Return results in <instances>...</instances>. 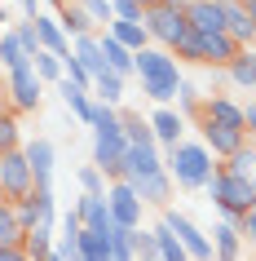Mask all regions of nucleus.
<instances>
[{"mask_svg": "<svg viewBox=\"0 0 256 261\" xmlns=\"http://www.w3.org/2000/svg\"><path fill=\"white\" fill-rule=\"evenodd\" d=\"M137 80H141V93L155 102V107H173L177 102V89H181V62H177L168 49H141L137 54V71H133Z\"/></svg>", "mask_w": 256, "mask_h": 261, "instance_id": "1", "label": "nucleus"}, {"mask_svg": "<svg viewBox=\"0 0 256 261\" xmlns=\"http://www.w3.org/2000/svg\"><path fill=\"white\" fill-rule=\"evenodd\" d=\"M163 168H168L173 186H181V191H203L212 181V173H216V160L199 138H181L177 146L163 151Z\"/></svg>", "mask_w": 256, "mask_h": 261, "instance_id": "2", "label": "nucleus"}, {"mask_svg": "<svg viewBox=\"0 0 256 261\" xmlns=\"http://www.w3.org/2000/svg\"><path fill=\"white\" fill-rule=\"evenodd\" d=\"M203 195H208V199L216 204V213L230 217V221H239L243 213H252V208H256V186H252V177H234V173H225L221 164H216L212 181L203 186Z\"/></svg>", "mask_w": 256, "mask_h": 261, "instance_id": "3", "label": "nucleus"}, {"mask_svg": "<svg viewBox=\"0 0 256 261\" xmlns=\"http://www.w3.org/2000/svg\"><path fill=\"white\" fill-rule=\"evenodd\" d=\"M141 27H146V36H150L155 49H168V54H173V44L190 31L186 27V0H159L155 9L141 14Z\"/></svg>", "mask_w": 256, "mask_h": 261, "instance_id": "4", "label": "nucleus"}, {"mask_svg": "<svg viewBox=\"0 0 256 261\" xmlns=\"http://www.w3.org/2000/svg\"><path fill=\"white\" fill-rule=\"evenodd\" d=\"M44 97V80L36 75V67H18L5 75V102H9V111L14 115H22V111H36Z\"/></svg>", "mask_w": 256, "mask_h": 261, "instance_id": "5", "label": "nucleus"}, {"mask_svg": "<svg viewBox=\"0 0 256 261\" xmlns=\"http://www.w3.org/2000/svg\"><path fill=\"white\" fill-rule=\"evenodd\" d=\"M31 191H36V177H31L27 151H9V155H5V164H0V199L22 204Z\"/></svg>", "mask_w": 256, "mask_h": 261, "instance_id": "6", "label": "nucleus"}, {"mask_svg": "<svg viewBox=\"0 0 256 261\" xmlns=\"http://www.w3.org/2000/svg\"><path fill=\"white\" fill-rule=\"evenodd\" d=\"M159 221L177 234V244L186 248V257H190V261H212V239H208V234H203L199 226L186 217V213H177V208H163V217H159Z\"/></svg>", "mask_w": 256, "mask_h": 261, "instance_id": "7", "label": "nucleus"}, {"mask_svg": "<svg viewBox=\"0 0 256 261\" xmlns=\"http://www.w3.org/2000/svg\"><path fill=\"white\" fill-rule=\"evenodd\" d=\"M106 208H110V221H115V226L137 230V226H141V208H146V204L133 195L128 181H110V186H106Z\"/></svg>", "mask_w": 256, "mask_h": 261, "instance_id": "8", "label": "nucleus"}, {"mask_svg": "<svg viewBox=\"0 0 256 261\" xmlns=\"http://www.w3.org/2000/svg\"><path fill=\"white\" fill-rule=\"evenodd\" d=\"M150 173H163L159 142H137V146H128V151H124L120 181H137V177H150Z\"/></svg>", "mask_w": 256, "mask_h": 261, "instance_id": "9", "label": "nucleus"}, {"mask_svg": "<svg viewBox=\"0 0 256 261\" xmlns=\"http://www.w3.org/2000/svg\"><path fill=\"white\" fill-rule=\"evenodd\" d=\"M194 128H199V142L212 151L216 164L247 146V133H239V128H221V124H208V120H194Z\"/></svg>", "mask_w": 256, "mask_h": 261, "instance_id": "10", "label": "nucleus"}, {"mask_svg": "<svg viewBox=\"0 0 256 261\" xmlns=\"http://www.w3.org/2000/svg\"><path fill=\"white\" fill-rule=\"evenodd\" d=\"M27 151V164H31V177H36V191H53V168H58V146L49 138H31L22 142Z\"/></svg>", "mask_w": 256, "mask_h": 261, "instance_id": "11", "label": "nucleus"}, {"mask_svg": "<svg viewBox=\"0 0 256 261\" xmlns=\"http://www.w3.org/2000/svg\"><path fill=\"white\" fill-rule=\"evenodd\" d=\"M186 27L194 36H221L225 18H221V0H186Z\"/></svg>", "mask_w": 256, "mask_h": 261, "instance_id": "12", "label": "nucleus"}, {"mask_svg": "<svg viewBox=\"0 0 256 261\" xmlns=\"http://www.w3.org/2000/svg\"><path fill=\"white\" fill-rule=\"evenodd\" d=\"M150 133H155V142H159V151H168V146H177V142L186 138V128L190 124L177 115V107H155L150 111Z\"/></svg>", "mask_w": 256, "mask_h": 261, "instance_id": "13", "label": "nucleus"}, {"mask_svg": "<svg viewBox=\"0 0 256 261\" xmlns=\"http://www.w3.org/2000/svg\"><path fill=\"white\" fill-rule=\"evenodd\" d=\"M128 186H133V195L141 204H155L159 213L173 208V177H168V168H163V173H150V177H137V181H128Z\"/></svg>", "mask_w": 256, "mask_h": 261, "instance_id": "14", "label": "nucleus"}, {"mask_svg": "<svg viewBox=\"0 0 256 261\" xmlns=\"http://www.w3.org/2000/svg\"><path fill=\"white\" fill-rule=\"evenodd\" d=\"M75 217H80L84 230H93V234H106L115 221H110V208H106V195H80L75 199Z\"/></svg>", "mask_w": 256, "mask_h": 261, "instance_id": "15", "label": "nucleus"}, {"mask_svg": "<svg viewBox=\"0 0 256 261\" xmlns=\"http://www.w3.org/2000/svg\"><path fill=\"white\" fill-rule=\"evenodd\" d=\"M221 18H225V36L230 40H239L243 49L256 44V27H252V14H247L243 0H221Z\"/></svg>", "mask_w": 256, "mask_h": 261, "instance_id": "16", "label": "nucleus"}, {"mask_svg": "<svg viewBox=\"0 0 256 261\" xmlns=\"http://www.w3.org/2000/svg\"><path fill=\"white\" fill-rule=\"evenodd\" d=\"M199 120L208 124H221V128H239V133H247L243 128V107L234 102V97H203V107H199Z\"/></svg>", "mask_w": 256, "mask_h": 261, "instance_id": "17", "label": "nucleus"}, {"mask_svg": "<svg viewBox=\"0 0 256 261\" xmlns=\"http://www.w3.org/2000/svg\"><path fill=\"white\" fill-rule=\"evenodd\" d=\"M31 27H36V40H40V49H44V54L62 58V62L71 58V40H67V31L58 27V18H53V14H40V18H31Z\"/></svg>", "mask_w": 256, "mask_h": 261, "instance_id": "18", "label": "nucleus"}, {"mask_svg": "<svg viewBox=\"0 0 256 261\" xmlns=\"http://www.w3.org/2000/svg\"><path fill=\"white\" fill-rule=\"evenodd\" d=\"M243 257V234H239V221L221 217L212 226V261H239Z\"/></svg>", "mask_w": 256, "mask_h": 261, "instance_id": "19", "label": "nucleus"}, {"mask_svg": "<svg viewBox=\"0 0 256 261\" xmlns=\"http://www.w3.org/2000/svg\"><path fill=\"white\" fill-rule=\"evenodd\" d=\"M58 27L67 31V40H80V36H97V27H93V18L84 14V5L80 0H58Z\"/></svg>", "mask_w": 256, "mask_h": 261, "instance_id": "20", "label": "nucleus"}, {"mask_svg": "<svg viewBox=\"0 0 256 261\" xmlns=\"http://www.w3.org/2000/svg\"><path fill=\"white\" fill-rule=\"evenodd\" d=\"M97 44H102V58H106V67L115 71V75H124V80H128V75L137 71V54H128V49H124V44L115 40V36L97 31Z\"/></svg>", "mask_w": 256, "mask_h": 261, "instance_id": "21", "label": "nucleus"}, {"mask_svg": "<svg viewBox=\"0 0 256 261\" xmlns=\"http://www.w3.org/2000/svg\"><path fill=\"white\" fill-rule=\"evenodd\" d=\"M239 49H243V44L230 40L225 31H221V36H203V67H221V71H225L230 62L239 58Z\"/></svg>", "mask_w": 256, "mask_h": 261, "instance_id": "22", "label": "nucleus"}, {"mask_svg": "<svg viewBox=\"0 0 256 261\" xmlns=\"http://www.w3.org/2000/svg\"><path fill=\"white\" fill-rule=\"evenodd\" d=\"M58 93H62L67 111H71V115H75L80 124L93 120V93H89V89H80V84H71L67 75H62V80H58Z\"/></svg>", "mask_w": 256, "mask_h": 261, "instance_id": "23", "label": "nucleus"}, {"mask_svg": "<svg viewBox=\"0 0 256 261\" xmlns=\"http://www.w3.org/2000/svg\"><path fill=\"white\" fill-rule=\"evenodd\" d=\"M71 54L80 58V67L89 71L93 80L110 71V67H106V58H102V44H97V36H80V40H71Z\"/></svg>", "mask_w": 256, "mask_h": 261, "instance_id": "24", "label": "nucleus"}, {"mask_svg": "<svg viewBox=\"0 0 256 261\" xmlns=\"http://www.w3.org/2000/svg\"><path fill=\"white\" fill-rule=\"evenodd\" d=\"M106 36H115V40L128 49V54H141V49H150V36H146V27L141 22H124V18H115L106 27Z\"/></svg>", "mask_w": 256, "mask_h": 261, "instance_id": "25", "label": "nucleus"}, {"mask_svg": "<svg viewBox=\"0 0 256 261\" xmlns=\"http://www.w3.org/2000/svg\"><path fill=\"white\" fill-rule=\"evenodd\" d=\"M225 75L239 89H256V44H247V49H239V58L225 67Z\"/></svg>", "mask_w": 256, "mask_h": 261, "instance_id": "26", "label": "nucleus"}, {"mask_svg": "<svg viewBox=\"0 0 256 261\" xmlns=\"http://www.w3.org/2000/svg\"><path fill=\"white\" fill-rule=\"evenodd\" d=\"M22 221H18V208L9 199H0V248H18L22 244Z\"/></svg>", "mask_w": 256, "mask_h": 261, "instance_id": "27", "label": "nucleus"}, {"mask_svg": "<svg viewBox=\"0 0 256 261\" xmlns=\"http://www.w3.org/2000/svg\"><path fill=\"white\" fill-rule=\"evenodd\" d=\"M89 93H93V102H106V107H120V97H124V75H115V71H106V75H97Z\"/></svg>", "mask_w": 256, "mask_h": 261, "instance_id": "28", "label": "nucleus"}, {"mask_svg": "<svg viewBox=\"0 0 256 261\" xmlns=\"http://www.w3.org/2000/svg\"><path fill=\"white\" fill-rule=\"evenodd\" d=\"M0 67H5V75L18 71V67H31V58L22 54V44H18L14 31H0Z\"/></svg>", "mask_w": 256, "mask_h": 261, "instance_id": "29", "label": "nucleus"}, {"mask_svg": "<svg viewBox=\"0 0 256 261\" xmlns=\"http://www.w3.org/2000/svg\"><path fill=\"white\" fill-rule=\"evenodd\" d=\"M53 239H58V230H27L22 234V252L31 261H49L53 257Z\"/></svg>", "mask_w": 256, "mask_h": 261, "instance_id": "30", "label": "nucleus"}, {"mask_svg": "<svg viewBox=\"0 0 256 261\" xmlns=\"http://www.w3.org/2000/svg\"><path fill=\"white\" fill-rule=\"evenodd\" d=\"M9 151H22V124H18V115L9 107L0 111V155Z\"/></svg>", "mask_w": 256, "mask_h": 261, "instance_id": "31", "label": "nucleus"}, {"mask_svg": "<svg viewBox=\"0 0 256 261\" xmlns=\"http://www.w3.org/2000/svg\"><path fill=\"white\" fill-rule=\"evenodd\" d=\"M106 252H110V261H137V252H133V230L110 226V230H106Z\"/></svg>", "mask_w": 256, "mask_h": 261, "instance_id": "32", "label": "nucleus"}, {"mask_svg": "<svg viewBox=\"0 0 256 261\" xmlns=\"http://www.w3.org/2000/svg\"><path fill=\"white\" fill-rule=\"evenodd\" d=\"M150 230H155V244H159V261H190V257H186V248L177 244V234L168 230L163 221H155Z\"/></svg>", "mask_w": 256, "mask_h": 261, "instance_id": "33", "label": "nucleus"}, {"mask_svg": "<svg viewBox=\"0 0 256 261\" xmlns=\"http://www.w3.org/2000/svg\"><path fill=\"white\" fill-rule=\"evenodd\" d=\"M221 168H225V173H234V177H252V173H256V146L247 142L243 151H234L230 160H221Z\"/></svg>", "mask_w": 256, "mask_h": 261, "instance_id": "34", "label": "nucleus"}, {"mask_svg": "<svg viewBox=\"0 0 256 261\" xmlns=\"http://www.w3.org/2000/svg\"><path fill=\"white\" fill-rule=\"evenodd\" d=\"M173 58H177V62H194V67H203V36L186 31V36L173 44Z\"/></svg>", "mask_w": 256, "mask_h": 261, "instance_id": "35", "label": "nucleus"}, {"mask_svg": "<svg viewBox=\"0 0 256 261\" xmlns=\"http://www.w3.org/2000/svg\"><path fill=\"white\" fill-rule=\"evenodd\" d=\"M199 107H203V97L194 93V84L181 80V89H177V115H181L186 124H194V120H199Z\"/></svg>", "mask_w": 256, "mask_h": 261, "instance_id": "36", "label": "nucleus"}, {"mask_svg": "<svg viewBox=\"0 0 256 261\" xmlns=\"http://www.w3.org/2000/svg\"><path fill=\"white\" fill-rule=\"evenodd\" d=\"M31 67H36V75H40L44 84H58L62 80V75H67V71H62V58H53V54H36V62H31Z\"/></svg>", "mask_w": 256, "mask_h": 261, "instance_id": "37", "label": "nucleus"}, {"mask_svg": "<svg viewBox=\"0 0 256 261\" xmlns=\"http://www.w3.org/2000/svg\"><path fill=\"white\" fill-rule=\"evenodd\" d=\"M133 252H137V261H159V244H155V230L137 226V230H133Z\"/></svg>", "mask_w": 256, "mask_h": 261, "instance_id": "38", "label": "nucleus"}, {"mask_svg": "<svg viewBox=\"0 0 256 261\" xmlns=\"http://www.w3.org/2000/svg\"><path fill=\"white\" fill-rule=\"evenodd\" d=\"M84 5V14L93 18V27L97 31H106L110 22H115V9H110V0H80Z\"/></svg>", "mask_w": 256, "mask_h": 261, "instance_id": "39", "label": "nucleus"}, {"mask_svg": "<svg viewBox=\"0 0 256 261\" xmlns=\"http://www.w3.org/2000/svg\"><path fill=\"white\" fill-rule=\"evenodd\" d=\"M106 186H110V181L102 177L93 164H84V168H80V195H106Z\"/></svg>", "mask_w": 256, "mask_h": 261, "instance_id": "40", "label": "nucleus"}, {"mask_svg": "<svg viewBox=\"0 0 256 261\" xmlns=\"http://www.w3.org/2000/svg\"><path fill=\"white\" fill-rule=\"evenodd\" d=\"M18 36V44H22V54L31 58V62H36V54H40V40H36V27H31V22H18V27H9Z\"/></svg>", "mask_w": 256, "mask_h": 261, "instance_id": "41", "label": "nucleus"}, {"mask_svg": "<svg viewBox=\"0 0 256 261\" xmlns=\"http://www.w3.org/2000/svg\"><path fill=\"white\" fill-rule=\"evenodd\" d=\"M110 9H115V18H124V22H141V5H137V0H110Z\"/></svg>", "mask_w": 256, "mask_h": 261, "instance_id": "42", "label": "nucleus"}, {"mask_svg": "<svg viewBox=\"0 0 256 261\" xmlns=\"http://www.w3.org/2000/svg\"><path fill=\"white\" fill-rule=\"evenodd\" d=\"M239 234H243V244H247V248H256V208L239 217Z\"/></svg>", "mask_w": 256, "mask_h": 261, "instance_id": "43", "label": "nucleus"}, {"mask_svg": "<svg viewBox=\"0 0 256 261\" xmlns=\"http://www.w3.org/2000/svg\"><path fill=\"white\" fill-rule=\"evenodd\" d=\"M243 128H247V142L256 146V102H247V107H243Z\"/></svg>", "mask_w": 256, "mask_h": 261, "instance_id": "44", "label": "nucleus"}, {"mask_svg": "<svg viewBox=\"0 0 256 261\" xmlns=\"http://www.w3.org/2000/svg\"><path fill=\"white\" fill-rule=\"evenodd\" d=\"M0 261H31V257L22 252V244H18V248H0Z\"/></svg>", "mask_w": 256, "mask_h": 261, "instance_id": "45", "label": "nucleus"}, {"mask_svg": "<svg viewBox=\"0 0 256 261\" xmlns=\"http://www.w3.org/2000/svg\"><path fill=\"white\" fill-rule=\"evenodd\" d=\"M18 5H22V14H27V22H31V18H40V14H44V9H40V0H18Z\"/></svg>", "mask_w": 256, "mask_h": 261, "instance_id": "46", "label": "nucleus"}, {"mask_svg": "<svg viewBox=\"0 0 256 261\" xmlns=\"http://www.w3.org/2000/svg\"><path fill=\"white\" fill-rule=\"evenodd\" d=\"M247 5V14H252V27H256V0H243Z\"/></svg>", "mask_w": 256, "mask_h": 261, "instance_id": "47", "label": "nucleus"}, {"mask_svg": "<svg viewBox=\"0 0 256 261\" xmlns=\"http://www.w3.org/2000/svg\"><path fill=\"white\" fill-rule=\"evenodd\" d=\"M137 5H141V14H146V9H155V5H159V0H137Z\"/></svg>", "mask_w": 256, "mask_h": 261, "instance_id": "48", "label": "nucleus"}, {"mask_svg": "<svg viewBox=\"0 0 256 261\" xmlns=\"http://www.w3.org/2000/svg\"><path fill=\"white\" fill-rule=\"evenodd\" d=\"M5 22H9V14H5V0H0V31H5Z\"/></svg>", "mask_w": 256, "mask_h": 261, "instance_id": "49", "label": "nucleus"}, {"mask_svg": "<svg viewBox=\"0 0 256 261\" xmlns=\"http://www.w3.org/2000/svg\"><path fill=\"white\" fill-rule=\"evenodd\" d=\"M49 261H67V257H58V252H53V257H49Z\"/></svg>", "mask_w": 256, "mask_h": 261, "instance_id": "50", "label": "nucleus"}, {"mask_svg": "<svg viewBox=\"0 0 256 261\" xmlns=\"http://www.w3.org/2000/svg\"><path fill=\"white\" fill-rule=\"evenodd\" d=\"M44 5H53V9H58V0H44Z\"/></svg>", "mask_w": 256, "mask_h": 261, "instance_id": "51", "label": "nucleus"}, {"mask_svg": "<svg viewBox=\"0 0 256 261\" xmlns=\"http://www.w3.org/2000/svg\"><path fill=\"white\" fill-rule=\"evenodd\" d=\"M0 111H5V93H0Z\"/></svg>", "mask_w": 256, "mask_h": 261, "instance_id": "52", "label": "nucleus"}, {"mask_svg": "<svg viewBox=\"0 0 256 261\" xmlns=\"http://www.w3.org/2000/svg\"><path fill=\"white\" fill-rule=\"evenodd\" d=\"M252 186H256V173H252Z\"/></svg>", "mask_w": 256, "mask_h": 261, "instance_id": "53", "label": "nucleus"}, {"mask_svg": "<svg viewBox=\"0 0 256 261\" xmlns=\"http://www.w3.org/2000/svg\"><path fill=\"white\" fill-rule=\"evenodd\" d=\"M0 164H5V155H0Z\"/></svg>", "mask_w": 256, "mask_h": 261, "instance_id": "54", "label": "nucleus"}]
</instances>
